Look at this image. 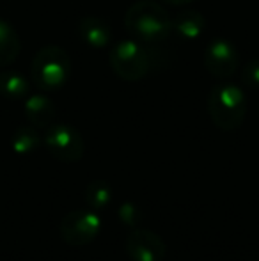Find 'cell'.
Listing matches in <instances>:
<instances>
[{"instance_id":"obj_1","label":"cell","mask_w":259,"mask_h":261,"mask_svg":"<svg viewBox=\"0 0 259 261\" xmlns=\"http://www.w3.org/2000/svg\"><path fill=\"white\" fill-rule=\"evenodd\" d=\"M126 29L146 45L162 43L172 32V18L160 4L140 0L126 11Z\"/></svg>"},{"instance_id":"obj_2","label":"cell","mask_w":259,"mask_h":261,"mask_svg":"<svg viewBox=\"0 0 259 261\" xmlns=\"http://www.w3.org/2000/svg\"><path fill=\"white\" fill-rule=\"evenodd\" d=\"M208 114L217 128L231 132L242 126L247 114L245 94L235 84H220L210 91Z\"/></svg>"},{"instance_id":"obj_3","label":"cell","mask_w":259,"mask_h":261,"mask_svg":"<svg viewBox=\"0 0 259 261\" xmlns=\"http://www.w3.org/2000/svg\"><path fill=\"white\" fill-rule=\"evenodd\" d=\"M71 71V61L61 46H45L34 55L31 64V79L41 91H55L64 86Z\"/></svg>"},{"instance_id":"obj_4","label":"cell","mask_w":259,"mask_h":261,"mask_svg":"<svg viewBox=\"0 0 259 261\" xmlns=\"http://www.w3.org/2000/svg\"><path fill=\"white\" fill-rule=\"evenodd\" d=\"M110 66L114 73L126 82H137L144 79L151 69L149 55L146 46H140L137 41H119L110 50Z\"/></svg>"},{"instance_id":"obj_5","label":"cell","mask_w":259,"mask_h":261,"mask_svg":"<svg viewBox=\"0 0 259 261\" xmlns=\"http://www.w3.org/2000/svg\"><path fill=\"white\" fill-rule=\"evenodd\" d=\"M101 231V219L94 210H73L61 220L59 233L71 247H82L94 240Z\"/></svg>"},{"instance_id":"obj_6","label":"cell","mask_w":259,"mask_h":261,"mask_svg":"<svg viewBox=\"0 0 259 261\" xmlns=\"http://www.w3.org/2000/svg\"><path fill=\"white\" fill-rule=\"evenodd\" d=\"M45 146L50 155L63 164H75L83 156V139L69 124H52L46 128Z\"/></svg>"},{"instance_id":"obj_7","label":"cell","mask_w":259,"mask_h":261,"mask_svg":"<svg viewBox=\"0 0 259 261\" xmlns=\"http://www.w3.org/2000/svg\"><path fill=\"white\" fill-rule=\"evenodd\" d=\"M125 251L131 261H163L167 245L162 237L149 229H133L126 237Z\"/></svg>"},{"instance_id":"obj_8","label":"cell","mask_w":259,"mask_h":261,"mask_svg":"<svg viewBox=\"0 0 259 261\" xmlns=\"http://www.w3.org/2000/svg\"><path fill=\"white\" fill-rule=\"evenodd\" d=\"M238 52L233 43L213 39L204 50V68L215 79H229L238 69Z\"/></svg>"},{"instance_id":"obj_9","label":"cell","mask_w":259,"mask_h":261,"mask_svg":"<svg viewBox=\"0 0 259 261\" xmlns=\"http://www.w3.org/2000/svg\"><path fill=\"white\" fill-rule=\"evenodd\" d=\"M25 116L32 126L48 128L55 119V105L43 94H32L25 101Z\"/></svg>"},{"instance_id":"obj_10","label":"cell","mask_w":259,"mask_h":261,"mask_svg":"<svg viewBox=\"0 0 259 261\" xmlns=\"http://www.w3.org/2000/svg\"><path fill=\"white\" fill-rule=\"evenodd\" d=\"M78 31L82 39L93 48H103L110 43L112 39V31L107 25V21H103L101 18L96 16H85L80 20Z\"/></svg>"},{"instance_id":"obj_11","label":"cell","mask_w":259,"mask_h":261,"mask_svg":"<svg viewBox=\"0 0 259 261\" xmlns=\"http://www.w3.org/2000/svg\"><path fill=\"white\" fill-rule=\"evenodd\" d=\"M203 29H204L203 14L197 13V11H192V9L183 11V13H180L172 20V31L176 32L180 38L188 39V41L199 38Z\"/></svg>"},{"instance_id":"obj_12","label":"cell","mask_w":259,"mask_h":261,"mask_svg":"<svg viewBox=\"0 0 259 261\" xmlns=\"http://www.w3.org/2000/svg\"><path fill=\"white\" fill-rule=\"evenodd\" d=\"M21 45L16 31L7 21L0 20V68L13 64L14 59L20 55Z\"/></svg>"},{"instance_id":"obj_13","label":"cell","mask_w":259,"mask_h":261,"mask_svg":"<svg viewBox=\"0 0 259 261\" xmlns=\"http://www.w3.org/2000/svg\"><path fill=\"white\" fill-rule=\"evenodd\" d=\"M28 94V80L18 71L0 73V96L7 100H21Z\"/></svg>"},{"instance_id":"obj_14","label":"cell","mask_w":259,"mask_h":261,"mask_svg":"<svg viewBox=\"0 0 259 261\" xmlns=\"http://www.w3.org/2000/svg\"><path fill=\"white\" fill-rule=\"evenodd\" d=\"M85 203L94 212H100L110 206L112 203V189L103 179H94L85 189Z\"/></svg>"},{"instance_id":"obj_15","label":"cell","mask_w":259,"mask_h":261,"mask_svg":"<svg viewBox=\"0 0 259 261\" xmlns=\"http://www.w3.org/2000/svg\"><path fill=\"white\" fill-rule=\"evenodd\" d=\"M41 144V137H39L36 126H20L13 135V141H11V146H13L14 153L18 155H28V153H34L36 149Z\"/></svg>"},{"instance_id":"obj_16","label":"cell","mask_w":259,"mask_h":261,"mask_svg":"<svg viewBox=\"0 0 259 261\" xmlns=\"http://www.w3.org/2000/svg\"><path fill=\"white\" fill-rule=\"evenodd\" d=\"M118 215H119V220H121L125 226H130V227H137L138 224H140V220L144 219L142 210L133 203H123L118 210Z\"/></svg>"},{"instance_id":"obj_17","label":"cell","mask_w":259,"mask_h":261,"mask_svg":"<svg viewBox=\"0 0 259 261\" xmlns=\"http://www.w3.org/2000/svg\"><path fill=\"white\" fill-rule=\"evenodd\" d=\"M242 80L245 86L252 87V89H259V59H250L243 66Z\"/></svg>"},{"instance_id":"obj_18","label":"cell","mask_w":259,"mask_h":261,"mask_svg":"<svg viewBox=\"0 0 259 261\" xmlns=\"http://www.w3.org/2000/svg\"><path fill=\"white\" fill-rule=\"evenodd\" d=\"M163 2H169V4H174V6H181V4H187V2H192V0H163Z\"/></svg>"}]
</instances>
